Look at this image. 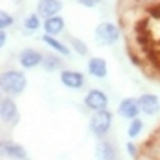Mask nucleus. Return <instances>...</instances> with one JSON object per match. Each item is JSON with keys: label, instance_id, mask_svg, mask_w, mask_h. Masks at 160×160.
Segmentation results:
<instances>
[{"label": "nucleus", "instance_id": "nucleus-20", "mask_svg": "<svg viewBox=\"0 0 160 160\" xmlns=\"http://www.w3.org/2000/svg\"><path fill=\"white\" fill-rule=\"evenodd\" d=\"M142 128H144V124H142V120L140 118H133L129 124V128H128V135H129L131 138H135V137H138L140 133H142Z\"/></svg>", "mask_w": 160, "mask_h": 160}, {"label": "nucleus", "instance_id": "nucleus-7", "mask_svg": "<svg viewBox=\"0 0 160 160\" xmlns=\"http://www.w3.org/2000/svg\"><path fill=\"white\" fill-rule=\"evenodd\" d=\"M60 82L66 88H69V89H80L86 84L84 75L80 71H73V69H62V73H60Z\"/></svg>", "mask_w": 160, "mask_h": 160}, {"label": "nucleus", "instance_id": "nucleus-8", "mask_svg": "<svg viewBox=\"0 0 160 160\" xmlns=\"http://www.w3.org/2000/svg\"><path fill=\"white\" fill-rule=\"evenodd\" d=\"M64 8L62 0H40L37 4V13H38L42 18H48V17H55L58 15Z\"/></svg>", "mask_w": 160, "mask_h": 160}, {"label": "nucleus", "instance_id": "nucleus-14", "mask_svg": "<svg viewBox=\"0 0 160 160\" xmlns=\"http://www.w3.org/2000/svg\"><path fill=\"white\" fill-rule=\"evenodd\" d=\"M88 71H89L91 77H95V78H106V75H108V62L104 58H100V57H93L88 62Z\"/></svg>", "mask_w": 160, "mask_h": 160}, {"label": "nucleus", "instance_id": "nucleus-2", "mask_svg": "<svg viewBox=\"0 0 160 160\" xmlns=\"http://www.w3.org/2000/svg\"><path fill=\"white\" fill-rule=\"evenodd\" d=\"M120 40V29L117 24L113 22H100L95 29V42L102 46V48H108L113 46Z\"/></svg>", "mask_w": 160, "mask_h": 160}, {"label": "nucleus", "instance_id": "nucleus-17", "mask_svg": "<svg viewBox=\"0 0 160 160\" xmlns=\"http://www.w3.org/2000/svg\"><path fill=\"white\" fill-rule=\"evenodd\" d=\"M42 68L46 71H55V69H62V60L55 55H44V62Z\"/></svg>", "mask_w": 160, "mask_h": 160}, {"label": "nucleus", "instance_id": "nucleus-5", "mask_svg": "<svg viewBox=\"0 0 160 160\" xmlns=\"http://www.w3.org/2000/svg\"><path fill=\"white\" fill-rule=\"evenodd\" d=\"M18 62L24 69H33V68H37V66H42L44 55H42L40 51L33 49V48H26V49H22L18 53Z\"/></svg>", "mask_w": 160, "mask_h": 160}, {"label": "nucleus", "instance_id": "nucleus-18", "mask_svg": "<svg viewBox=\"0 0 160 160\" xmlns=\"http://www.w3.org/2000/svg\"><path fill=\"white\" fill-rule=\"evenodd\" d=\"M69 44H71V48H73V51L78 53L80 57H86V55L89 53L86 42H84L82 38H78V37H69Z\"/></svg>", "mask_w": 160, "mask_h": 160}, {"label": "nucleus", "instance_id": "nucleus-9", "mask_svg": "<svg viewBox=\"0 0 160 160\" xmlns=\"http://www.w3.org/2000/svg\"><path fill=\"white\" fill-rule=\"evenodd\" d=\"M140 102L138 98H133V97H129V98H124L122 102L118 104V113L120 117H124V118H137L140 113Z\"/></svg>", "mask_w": 160, "mask_h": 160}, {"label": "nucleus", "instance_id": "nucleus-6", "mask_svg": "<svg viewBox=\"0 0 160 160\" xmlns=\"http://www.w3.org/2000/svg\"><path fill=\"white\" fill-rule=\"evenodd\" d=\"M84 104L86 108L91 111H102V109H108V97L106 93L100 89H91L86 98H84Z\"/></svg>", "mask_w": 160, "mask_h": 160}, {"label": "nucleus", "instance_id": "nucleus-15", "mask_svg": "<svg viewBox=\"0 0 160 160\" xmlns=\"http://www.w3.org/2000/svg\"><path fill=\"white\" fill-rule=\"evenodd\" d=\"M42 42H44V44H48L51 49H55L57 53L64 55V57H68V55H69V48H68V46H64V44H62L57 37H53V35H46V33H44Z\"/></svg>", "mask_w": 160, "mask_h": 160}, {"label": "nucleus", "instance_id": "nucleus-12", "mask_svg": "<svg viewBox=\"0 0 160 160\" xmlns=\"http://www.w3.org/2000/svg\"><path fill=\"white\" fill-rule=\"evenodd\" d=\"M2 151H4L9 158H15V160H26L28 158L26 149H24L20 144L13 142V140H2Z\"/></svg>", "mask_w": 160, "mask_h": 160}, {"label": "nucleus", "instance_id": "nucleus-4", "mask_svg": "<svg viewBox=\"0 0 160 160\" xmlns=\"http://www.w3.org/2000/svg\"><path fill=\"white\" fill-rule=\"evenodd\" d=\"M0 117H2V122L6 126H17L20 120V113H18V108L15 104V100L11 97H4L2 102H0Z\"/></svg>", "mask_w": 160, "mask_h": 160}, {"label": "nucleus", "instance_id": "nucleus-1", "mask_svg": "<svg viewBox=\"0 0 160 160\" xmlns=\"http://www.w3.org/2000/svg\"><path fill=\"white\" fill-rule=\"evenodd\" d=\"M0 84H2V91L6 95H11V97H17L22 91L26 89L28 86V80H26V75L20 73L17 69H8L2 73V78H0Z\"/></svg>", "mask_w": 160, "mask_h": 160}, {"label": "nucleus", "instance_id": "nucleus-23", "mask_svg": "<svg viewBox=\"0 0 160 160\" xmlns=\"http://www.w3.org/2000/svg\"><path fill=\"white\" fill-rule=\"evenodd\" d=\"M128 151H129L133 157H137V149H135V144H128Z\"/></svg>", "mask_w": 160, "mask_h": 160}, {"label": "nucleus", "instance_id": "nucleus-13", "mask_svg": "<svg viewBox=\"0 0 160 160\" xmlns=\"http://www.w3.org/2000/svg\"><path fill=\"white\" fill-rule=\"evenodd\" d=\"M95 157H97V160H117L115 146L108 140H100L95 146Z\"/></svg>", "mask_w": 160, "mask_h": 160}, {"label": "nucleus", "instance_id": "nucleus-16", "mask_svg": "<svg viewBox=\"0 0 160 160\" xmlns=\"http://www.w3.org/2000/svg\"><path fill=\"white\" fill-rule=\"evenodd\" d=\"M40 17L38 13H29L26 18H24V29L28 31V33H33V31L40 29Z\"/></svg>", "mask_w": 160, "mask_h": 160}, {"label": "nucleus", "instance_id": "nucleus-11", "mask_svg": "<svg viewBox=\"0 0 160 160\" xmlns=\"http://www.w3.org/2000/svg\"><path fill=\"white\" fill-rule=\"evenodd\" d=\"M42 29H44V33H46V35H53V37H57V35H60L62 31L66 29V20L62 18L60 15L48 17V18H44Z\"/></svg>", "mask_w": 160, "mask_h": 160}, {"label": "nucleus", "instance_id": "nucleus-24", "mask_svg": "<svg viewBox=\"0 0 160 160\" xmlns=\"http://www.w3.org/2000/svg\"><path fill=\"white\" fill-rule=\"evenodd\" d=\"M144 2H148V4H160L158 0H144Z\"/></svg>", "mask_w": 160, "mask_h": 160}, {"label": "nucleus", "instance_id": "nucleus-19", "mask_svg": "<svg viewBox=\"0 0 160 160\" xmlns=\"http://www.w3.org/2000/svg\"><path fill=\"white\" fill-rule=\"evenodd\" d=\"M15 26V17L8 13L6 9L0 11V29H8V28H13Z\"/></svg>", "mask_w": 160, "mask_h": 160}, {"label": "nucleus", "instance_id": "nucleus-21", "mask_svg": "<svg viewBox=\"0 0 160 160\" xmlns=\"http://www.w3.org/2000/svg\"><path fill=\"white\" fill-rule=\"evenodd\" d=\"M102 0H77V4L78 6H84V8H89V9H93V8H97Z\"/></svg>", "mask_w": 160, "mask_h": 160}, {"label": "nucleus", "instance_id": "nucleus-22", "mask_svg": "<svg viewBox=\"0 0 160 160\" xmlns=\"http://www.w3.org/2000/svg\"><path fill=\"white\" fill-rule=\"evenodd\" d=\"M6 42H8V33L6 29H0V46H6Z\"/></svg>", "mask_w": 160, "mask_h": 160}, {"label": "nucleus", "instance_id": "nucleus-10", "mask_svg": "<svg viewBox=\"0 0 160 160\" xmlns=\"http://www.w3.org/2000/svg\"><path fill=\"white\" fill-rule=\"evenodd\" d=\"M138 102H140V109L142 113L146 115H158L160 111V100L157 95H151V93H144L142 97H138Z\"/></svg>", "mask_w": 160, "mask_h": 160}, {"label": "nucleus", "instance_id": "nucleus-3", "mask_svg": "<svg viewBox=\"0 0 160 160\" xmlns=\"http://www.w3.org/2000/svg\"><path fill=\"white\" fill-rule=\"evenodd\" d=\"M111 124H113V113H109L108 109L95 111V115L89 120V129L95 137H106Z\"/></svg>", "mask_w": 160, "mask_h": 160}]
</instances>
